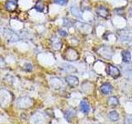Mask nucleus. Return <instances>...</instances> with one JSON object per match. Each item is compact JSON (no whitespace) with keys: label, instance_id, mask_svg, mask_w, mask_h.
I'll return each instance as SVG.
<instances>
[{"label":"nucleus","instance_id":"f257e3e1","mask_svg":"<svg viewBox=\"0 0 132 124\" xmlns=\"http://www.w3.org/2000/svg\"><path fill=\"white\" fill-rule=\"evenodd\" d=\"M63 57L68 61H76L79 58V55H78V51L75 49H73L72 47H69L66 49Z\"/></svg>","mask_w":132,"mask_h":124},{"label":"nucleus","instance_id":"f03ea898","mask_svg":"<svg viewBox=\"0 0 132 124\" xmlns=\"http://www.w3.org/2000/svg\"><path fill=\"white\" fill-rule=\"evenodd\" d=\"M120 39L123 41H129L132 39V30L131 29H123L118 32Z\"/></svg>","mask_w":132,"mask_h":124},{"label":"nucleus","instance_id":"7ed1b4c3","mask_svg":"<svg viewBox=\"0 0 132 124\" xmlns=\"http://www.w3.org/2000/svg\"><path fill=\"white\" fill-rule=\"evenodd\" d=\"M75 24H76V28L80 32L84 33V34H88V33L92 32V27L90 25H88L84 22H77Z\"/></svg>","mask_w":132,"mask_h":124},{"label":"nucleus","instance_id":"20e7f679","mask_svg":"<svg viewBox=\"0 0 132 124\" xmlns=\"http://www.w3.org/2000/svg\"><path fill=\"white\" fill-rule=\"evenodd\" d=\"M106 73L108 74L109 75H111L112 78H114V79L118 78L120 76V74H121L118 68L116 67V66L111 65H107V67H106Z\"/></svg>","mask_w":132,"mask_h":124},{"label":"nucleus","instance_id":"39448f33","mask_svg":"<svg viewBox=\"0 0 132 124\" xmlns=\"http://www.w3.org/2000/svg\"><path fill=\"white\" fill-rule=\"evenodd\" d=\"M96 12L98 16H100L101 18H107L109 16V11L104 6H99L96 9Z\"/></svg>","mask_w":132,"mask_h":124},{"label":"nucleus","instance_id":"423d86ee","mask_svg":"<svg viewBox=\"0 0 132 124\" xmlns=\"http://www.w3.org/2000/svg\"><path fill=\"white\" fill-rule=\"evenodd\" d=\"M65 80L70 87H77L78 84H79L78 77L74 75H68L65 78Z\"/></svg>","mask_w":132,"mask_h":124},{"label":"nucleus","instance_id":"0eeeda50","mask_svg":"<svg viewBox=\"0 0 132 124\" xmlns=\"http://www.w3.org/2000/svg\"><path fill=\"white\" fill-rule=\"evenodd\" d=\"M18 7V3L16 0H7L5 3V8L9 12H13Z\"/></svg>","mask_w":132,"mask_h":124},{"label":"nucleus","instance_id":"6e6552de","mask_svg":"<svg viewBox=\"0 0 132 124\" xmlns=\"http://www.w3.org/2000/svg\"><path fill=\"white\" fill-rule=\"evenodd\" d=\"M112 89H113L112 86L109 83H104L100 87V90L103 94H110L112 92Z\"/></svg>","mask_w":132,"mask_h":124},{"label":"nucleus","instance_id":"1a4fd4ad","mask_svg":"<svg viewBox=\"0 0 132 124\" xmlns=\"http://www.w3.org/2000/svg\"><path fill=\"white\" fill-rule=\"evenodd\" d=\"M4 35H5L6 38L8 41H12V42H15V41H18L19 40V36L18 35L15 34L14 32H12L8 31V30H7L6 33H4Z\"/></svg>","mask_w":132,"mask_h":124},{"label":"nucleus","instance_id":"9d476101","mask_svg":"<svg viewBox=\"0 0 132 124\" xmlns=\"http://www.w3.org/2000/svg\"><path fill=\"white\" fill-rule=\"evenodd\" d=\"M80 110L85 114H88L90 111V105L87 100H82L80 102Z\"/></svg>","mask_w":132,"mask_h":124},{"label":"nucleus","instance_id":"9b49d317","mask_svg":"<svg viewBox=\"0 0 132 124\" xmlns=\"http://www.w3.org/2000/svg\"><path fill=\"white\" fill-rule=\"evenodd\" d=\"M121 57L123 62H125V63H130L131 60V55L130 51L127 50H124L121 51Z\"/></svg>","mask_w":132,"mask_h":124},{"label":"nucleus","instance_id":"f8f14e48","mask_svg":"<svg viewBox=\"0 0 132 124\" xmlns=\"http://www.w3.org/2000/svg\"><path fill=\"white\" fill-rule=\"evenodd\" d=\"M80 9L82 11L91 9V3L89 0H82L80 3Z\"/></svg>","mask_w":132,"mask_h":124},{"label":"nucleus","instance_id":"ddd939ff","mask_svg":"<svg viewBox=\"0 0 132 124\" xmlns=\"http://www.w3.org/2000/svg\"><path fill=\"white\" fill-rule=\"evenodd\" d=\"M107 104H108L110 107H117L118 104H119V100L117 97H111L109 98L108 101H107Z\"/></svg>","mask_w":132,"mask_h":124},{"label":"nucleus","instance_id":"4468645a","mask_svg":"<svg viewBox=\"0 0 132 124\" xmlns=\"http://www.w3.org/2000/svg\"><path fill=\"white\" fill-rule=\"evenodd\" d=\"M70 11H71L72 14L74 16V17H77V18H81L82 16V12H81V9L80 8H78V7L76 6H72L70 7Z\"/></svg>","mask_w":132,"mask_h":124},{"label":"nucleus","instance_id":"2eb2a0df","mask_svg":"<svg viewBox=\"0 0 132 124\" xmlns=\"http://www.w3.org/2000/svg\"><path fill=\"white\" fill-rule=\"evenodd\" d=\"M52 45H53V48L55 50H60L61 48L62 42L60 41V40H59L57 37L55 36L52 38Z\"/></svg>","mask_w":132,"mask_h":124},{"label":"nucleus","instance_id":"dca6fc26","mask_svg":"<svg viewBox=\"0 0 132 124\" xmlns=\"http://www.w3.org/2000/svg\"><path fill=\"white\" fill-rule=\"evenodd\" d=\"M108 118L111 122H117L119 120V114L117 111H111L108 114Z\"/></svg>","mask_w":132,"mask_h":124},{"label":"nucleus","instance_id":"f3484780","mask_svg":"<svg viewBox=\"0 0 132 124\" xmlns=\"http://www.w3.org/2000/svg\"><path fill=\"white\" fill-rule=\"evenodd\" d=\"M35 8H36V11H38V12H43L44 10V4L41 3L40 1H38L36 3V4L35 5Z\"/></svg>","mask_w":132,"mask_h":124},{"label":"nucleus","instance_id":"a211bd4d","mask_svg":"<svg viewBox=\"0 0 132 124\" xmlns=\"http://www.w3.org/2000/svg\"><path fill=\"white\" fill-rule=\"evenodd\" d=\"M73 115H75V111L73 110H69L67 113H65V118H67V120H69L71 119V118L73 117Z\"/></svg>","mask_w":132,"mask_h":124},{"label":"nucleus","instance_id":"6ab92c4d","mask_svg":"<svg viewBox=\"0 0 132 124\" xmlns=\"http://www.w3.org/2000/svg\"><path fill=\"white\" fill-rule=\"evenodd\" d=\"M54 2L57 4H59V5L64 6V5H65V4H67L68 0H54Z\"/></svg>","mask_w":132,"mask_h":124},{"label":"nucleus","instance_id":"aec40b11","mask_svg":"<svg viewBox=\"0 0 132 124\" xmlns=\"http://www.w3.org/2000/svg\"><path fill=\"white\" fill-rule=\"evenodd\" d=\"M24 69L26 70V71H31L32 69V65L30 63H27L24 65Z\"/></svg>","mask_w":132,"mask_h":124},{"label":"nucleus","instance_id":"412c9836","mask_svg":"<svg viewBox=\"0 0 132 124\" xmlns=\"http://www.w3.org/2000/svg\"><path fill=\"white\" fill-rule=\"evenodd\" d=\"M6 66V62L3 59V57L0 56V68H4Z\"/></svg>","mask_w":132,"mask_h":124},{"label":"nucleus","instance_id":"4be33fe9","mask_svg":"<svg viewBox=\"0 0 132 124\" xmlns=\"http://www.w3.org/2000/svg\"><path fill=\"white\" fill-rule=\"evenodd\" d=\"M59 34L61 36H67V32L64 30H59Z\"/></svg>","mask_w":132,"mask_h":124},{"label":"nucleus","instance_id":"5701e85b","mask_svg":"<svg viewBox=\"0 0 132 124\" xmlns=\"http://www.w3.org/2000/svg\"><path fill=\"white\" fill-rule=\"evenodd\" d=\"M130 16L132 17V8H131V9L130 10Z\"/></svg>","mask_w":132,"mask_h":124}]
</instances>
